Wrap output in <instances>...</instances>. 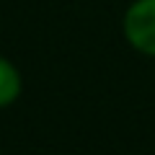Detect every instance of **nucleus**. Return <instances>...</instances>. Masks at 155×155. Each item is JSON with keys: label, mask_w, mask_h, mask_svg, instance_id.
<instances>
[{"label": "nucleus", "mask_w": 155, "mask_h": 155, "mask_svg": "<svg viewBox=\"0 0 155 155\" xmlns=\"http://www.w3.org/2000/svg\"><path fill=\"white\" fill-rule=\"evenodd\" d=\"M122 36L137 54L155 60V0H132L122 13Z\"/></svg>", "instance_id": "nucleus-1"}, {"label": "nucleus", "mask_w": 155, "mask_h": 155, "mask_svg": "<svg viewBox=\"0 0 155 155\" xmlns=\"http://www.w3.org/2000/svg\"><path fill=\"white\" fill-rule=\"evenodd\" d=\"M23 93V75L13 60L0 54V109L13 106Z\"/></svg>", "instance_id": "nucleus-2"}]
</instances>
